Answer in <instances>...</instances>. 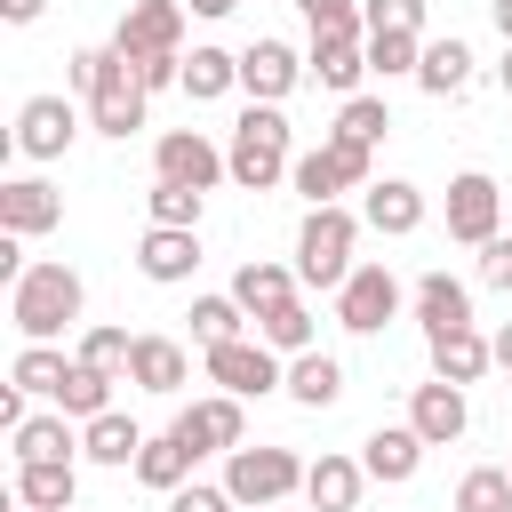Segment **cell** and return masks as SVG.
Masks as SVG:
<instances>
[{
	"instance_id": "obj_5",
	"label": "cell",
	"mask_w": 512,
	"mask_h": 512,
	"mask_svg": "<svg viewBox=\"0 0 512 512\" xmlns=\"http://www.w3.org/2000/svg\"><path fill=\"white\" fill-rule=\"evenodd\" d=\"M304 472H312V464H296V448H232V456H224V488H232L240 512L288 504V496L304 488Z\"/></svg>"
},
{
	"instance_id": "obj_29",
	"label": "cell",
	"mask_w": 512,
	"mask_h": 512,
	"mask_svg": "<svg viewBox=\"0 0 512 512\" xmlns=\"http://www.w3.org/2000/svg\"><path fill=\"white\" fill-rule=\"evenodd\" d=\"M288 400L296 408H336L344 400V360L336 352H296L288 360Z\"/></svg>"
},
{
	"instance_id": "obj_24",
	"label": "cell",
	"mask_w": 512,
	"mask_h": 512,
	"mask_svg": "<svg viewBox=\"0 0 512 512\" xmlns=\"http://www.w3.org/2000/svg\"><path fill=\"white\" fill-rule=\"evenodd\" d=\"M144 424L136 416H120V408H104L96 424H80V456L88 464H112V472H136V456H144Z\"/></svg>"
},
{
	"instance_id": "obj_41",
	"label": "cell",
	"mask_w": 512,
	"mask_h": 512,
	"mask_svg": "<svg viewBox=\"0 0 512 512\" xmlns=\"http://www.w3.org/2000/svg\"><path fill=\"white\" fill-rule=\"evenodd\" d=\"M72 360H88V368H104V376H128V360H136V336H128V328H88Z\"/></svg>"
},
{
	"instance_id": "obj_13",
	"label": "cell",
	"mask_w": 512,
	"mask_h": 512,
	"mask_svg": "<svg viewBox=\"0 0 512 512\" xmlns=\"http://www.w3.org/2000/svg\"><path fill=\"white\" fill-rule=\"evenodd\" d=\"M336 320H344L352 336H384V328L400 320V280H392V264H360V272L336 288Z\"/></svg>"
},
{
	"instance_id": "obj_4",
	"label": "cell",
	"mask_w": 512,
	"mask_h": 512,
	"mask_svg": "<svg viewBox=\"0 0 512 512\" xmlns=\"http://www.w3.org/2000/svg\"><path fill=\"white\" fill-rule=\"evenodd\" d=\"M288 184L304 192V208H336L344 192H368V184H376V152H368V144H336V136H320L312 152H296Z\"/></svg>"
},
{
	"instance_id": "obj_22",
	"label": "cell",
	"mask_w": 512,
	"mask_h": 512,
	"mask_svg": "<svg viewBox=\"0 0 512 512\" xmlns=\"http://www.w3.org/2000/svg\"><path fill=\"white\" fill-rule=\"evenodd\" d=\"M408 304H416L424 344H432V336H448V328H472V288H464V280H448V272H424V280L408 288Z\"/></svg>"
},
{
	"instance_id": "obj_18",
	"label": "cell",
	"mask_w": 512,
	"mask_h": 512,
	"mask_svg": "<svg viewBox=\"0 0 512 512\" xmlns=\"http://www.w3.org/2000/svg\"><path fill=\"white\" fill-rule=\"evenodd\" d=\"M408 424H416V440L424 448H448V440H464V424H472V408H464V384H416L408 392Z\"/></svg>"
},
{
	"instance_id": "obj_27",
	"label": "cell",
	"mask_w": 512,
	"mask_h": 512,
	"mask_svg": "<svg viewBox=\"0 0 512 512\" xmlns=\"http://www.w3.org/2000/svg\"><path fill=\"white\" fill-rule=\"evenodd\" d=\"M8 448H16V464H64V456H80V432L64 408H48V416H24L8 432Z\"/></svg>"
},
{
	"instance_id": "obj_39",
	"label": "cell",
	"mask_w": 512,
	"mask_h": 512,
	"mask_svg": "<svg viewBox=\"0 0 512 512\" xmlns=\"http://www.w3.org/2000/svg\"><path fill=\"white\" fill-rule=\"evenodd\" d=\"M456 512H512V472L504 464H480L456 480Z\"/></svg>"
},
{
	"instance_id": "obj_51",
	"label": "cell",
	"mask_w": 512,
	"mask_h": 512,
	"mask_svg": "<svg viewBox=\"0 0 512 512\" xmlns=\"http://www.w3.org/2000/svg\"><path fill=\"white\" fill-rule=\"evenodd\" d=\"M240 0H192V16H232Z\"/></svg>"
},
{
	"instance_id": "obj_34",
	"label": "cell",
	"mask_w": 512,
	"mask_h": 512,
	"mask_svg": "<svg viewBox=\"0 0 512 512\" xmlns=\"http://www.w3.org/2000/svg\"><path fill=\"white\" fill-rule=\"evenodd\" d=\"M328 136H336V144H368V152H376V144L392 136V104L360 88V96H344V104H336V128H328Z\"/></svg>"
},
{
	"instance_id": "obj_47",
	"label": "cell",
	"mask_w": 512,
	"mask_h": 512,
	"mask_svg": "<svg viewBox=\"0 0 512 512\" xmlns=\"http://www.w3.org/2000/svg\"><path fill=\"white\" fill-rule=\"evenodd\" d=\"M24 400H32V392H16V384H0V432H16V424H24V416H32V408H24Z\"/></svg>"
},
{
	"instance_id": "obj_31",
	"label": "cell",
	"mask_w": 512,
	"mask_h": 512,
	"mask_svg": "<svg viewBox=\"0 0 512 512\" xmlns=\"http://www.w3.org/2000/svg\"><path fill=\"white\" fill-rule=\"evenodd\" d=\"M192 464H200V456H192L176 432H152V440H144V456H136V480H144L152 496H176V488L192 480Z\"/></svg>"
},
{
	"instance_id": "obj_2",
	"label": "cell",
	"mask_w": 512,
	"mask_h": 512,
	"mask_svg": "<svg viewBox=\"0 0 512 512\" xmlns=\"http://www.w3.org/2000/svg\"><path fill=\"white\" fill-rule=\"evenodd\" d=\"M80 304H88V288H80L72 264H32V272L8 288V320H16L24 344H56V336L80 320Z\"/></svg>"
},
{
	"instance_id": "obj_52",
	"label": "cell",
	"mask_w": 512,
	"mask_h": 512,
	"mask_svg": "<svg viewBox=\"0 0 512 512\" xmlns=\"http://www.w3.org/2000/svg\"><path fill=\"white\" fill-rule=\"evenodd\" d=\"M496 88H504V96H512V48H504V64H496Z\"/></svg>"
},
{
	"instance_id": "obj_25",
	"label": "cell",
	"mask_w": 512,
	"mask_h": 512,
	"mask_svg": "<svg viewBox=\"0 0 512 512\" xmlns=\"http://www.w3.org/2000/svg\"><path fill=\"white\" fill-rule=\"evenodd\" d=\"M24 512H72V496H80V456H64V464H16V488H8Z\"/></svg>"
},
{
	"instance_id": "obj_7",
	"label": "cell",
	"mask_w": 512,
	"mask_h": 512,
	"mask_svg": "<svg viewBox=\"0 0 512 512\" xmlns=\"http://www.w3.org/2000/svg\"><path fill=\"white\" fill-rule=\"evenodd\" d=\"M200 368H208V384H216V392H232V400H264V392H288V360H280L264 336H232V344L200 352Z\"/></svg>"
},
{
	"instance_id": "obj_6",
	"label": "cell",
	"mask_w": 512,
	"mask_h": 512,
	"mask_svg": "<svg viewBox=\"0 0 512 512\" xmlns=\"http://www.w3.org/2000/svg\"><path fill=\"white\" fill-rule=\"evenodd\" d=\"M144 112H152V96H144V80H136V64L120 56V48H96V88H88V128L96 136H136L144 128Z\"/></svg>"
},
{
	"instance_id": "obj_8",
	"label": "cell",
	"mask_w": 512,
	"mask_h": 512,
	"mask_svg": "<svg viewBox=\"0 0 512 512\" xmlns=\"http://www.w3.org/2000/svg\"><path fill=\"white\" fill-rule=\"evenodd\" d=\"M168 432H176V440H184L192 456H232V448H248V400H232V392L184 400Z\"/></svg>"
},
{
	"instance_id": "obj_53",
	"label": "cell",
	"mask_w": 512,
	"mask_h": 512,
	"mask_svg": "<svg viewBox=\"0 0 512 512\" xmlns=\"http://www.w3.org/2000/svg\"><path fill=\"white\" fill-rule=\"evenodd\" d=\"M504 472H512V464H504Z\"/></svg>"
},
{
	"instance_id": "obj_3",
	"label": "cell",
	"mask_w": 512,
	"mask_h": 512,
	"mask_svg": "<svg viewBox=\"0 0 512 512\" xmlns=\"http://www.w3.org/2000/svg\"><path fill=\"white\" fill-rule=\"evenodd\" d=\"M352 248H360V216L336 200V208H304V224H296V280L304 288H344L360 264H352Z\"/></svg>"
},
{
	"instance_id": "obj_28",
	"label": "cell",
	"mask_w": 512,
	"mask_h": 512,
	"mask_svg": "<svg viewBox=\"0 0 512 512\" xmlns=\"http://www.w3.org/2000/svg\"><path fill=\"white\" fill-rule=\"evenodd\" d=\"M360 488H368V464L360 456H320L312 472H304V496H312V512H352L360 504Z\"/></svg>"
},
{
	"instance_id": "obj_32",
	"label": "cell",
	"mask_w": 512,
	"mask_h": 512,
	"mask_svg": "<svg viewBox=\"0 0 512 512\" xmlns=\"http://www.w3.org/2000/svg\"><path fill=\"white\" fill-rule=\"evenodd\" d=\"M8 384H16V392H32V400H56V392L72 384V360H64L56 344H24V352L8 360Z\"/></svg>"
},
{
	"instance_id": "obj_23",
	"label": "cell",
	"mask_w": 512,
	"mask_h": 512,
	"mask_svg": "<svg viewBox=\"0 0 512 512\" xmlns=\"http://www.w3.org/2000/svg\"><path fill=\"white\" fill-rule=\"evenodd\" d=\"M184 376H192V360H184V344H176V336H136V360H128V384H136V392L176 400V392H184Z\"/></svg>"
},
{
	"instance_id": "obj_36",
	"label": "cell",
	"mask_w": 512,
	"mask_h": 512,
	"mask_svg": "<svg viewBox=\"0 0 512 512\" xmlns=\"http://www.w3.org/2000/svg\"><path fill=\"white\" fill-rule=\"evenodd\" d=\"M424 64V32H368V72L376 80H416Z\"/></svg>"
},
{
	"instance_id": "obj_20",
	"label": "cell",
	"mask_w": 512,
	"mask_h": 512,
	"mask_svg": "<svg viewBox=\"0 0 512 512\" xmlns=\"http://www.w3.org/2000/svg\"><path fill=\"white\" fill-rule=\"evenodd\" d=\"M360 464H368V480L408 488V480L424 472V440H416V424H376V432L360 440Z\"/></svg>"
},
{
	"instance_id": "obj_9",
	"label": "cell",
	"mask_w": 512,
	"mask_h": 512,
	"mask_svg": "<svg viewBox=\"0 0 512 512\" xmlns=\"http://www.w3.org/2000/svg\"><path fill=\"white\" fill-rule=\"evenodd\" d=\"M112 48L128 64H152V56H184V0H128L120 8V32Z\"/></svg>"
},
{
	"instance_id": "obj_49",
	"label": "cell",
	"mask_w": 512,
	"mask_h": 512,
	"mask_svg": "<svg viewBox=\"0 0 512 512\" xmlns=\"http://www.w3.org/2000/svg\"><path fill=\"white\" fill-rule=\"evenodd\" d=\"M488 344H496V368H512V320H504V328H496Z\"/></svg>"
},
{
	"instance_id": "obj_21",
	"label": "cell",
	"mask_w": 512,
	"mask_h": 512,
	"mask_svg": "<svg viewBox=\"0 0 512 512\" xmlns=\"http://www.w3.org/2000/svg\"><path fill=\"white\" fill-rule=\"evenodd\" d=\"M296 264H272V256H248L240 272H232V304L248 312V320H264V312H280V304H296Z\"/></svg>"
},
{
	"instance_id": "obj_42",
	"label": "cell",
	"mask_w": 512,
	"mask_h": 512,
	"mask_svg": "<svg viewBox=\"0 0 512 512\" xmlns=\"http://www.w3.org/2000/svg\"><path fill=\"white\" fill-rule=\"evenodd\" d=\"M368 32H424V0H360Z\"/></svg>"
},
{
	"instance_id": "obj_26",
	"label": "cell",
	"mask_w": 512,
	"mask_h": 512,
	"mask_svg": "<svg viewBox=\"0 0 512 512\" xmlns=\"http://www.w3.org/2000/svg\"><path fill=\"white\" fill-rule=\"evenodd\" d=\"M496 368V344L480 336V328H448V336H432V376L440 384H480Z\"/></svg>"
},
{
	"instance_id": "obj_43",
	"label": "cell",
	"mask_w": 512,
	"mask_h": 512,
	"mask_svg": "<svg viewBox=\"0 0 512 512\" xmlns=\"http://www.w3.org/2000/svg\"><path fill=\"white\" fill-rule=\"evenodd\" d=\"M296 8H304L312 32H368L360 24V0H296Z\"/></svg>"
},
{
	"instance_id": "obj_1",
	"label": "cell",
	"mask_w": 512,
	"mask_h": 512,
	"mask_svg": "<svg viewBox=\"0 0 512 512\" xmlns=\"http://www.w3.org/2000/svg\"><path fill=\"white\" fill-rule=\"evenodd\" d=\"M224 168L240 192H272L288 168H296V144H288V112L280 104H248L232 120V144H224Z\"/></svg>"
},
{
	"instance_id": "obj_33",
	"label": "cell",
	"mask_w": 512,
	"mask_h": 512,
	"mask_svg": "<svg viewBox=\"0 0 512 512\" xmlns=\"http://www.w3.org/2000/svg\"><path fill=\"white\" fill-rule=\"evenodd\" d=\"M240 88V56L232 48H192L184 56V96L192 104H216V96H232Z\"/></svg>"
},
{
	"instance_id": "obj_19",
	"label": "cell",
	"mask_w": 512,
	"mask_h": 512,
	"mask_svg": "<svg viewBox=\"0 0 512 512\" xmlns=\"http://www.w3.org/2000/svg\"><path fill=\"white\" fill-rule=\"evenodd\" d=\"M360 224L384 232V240H408V232H424V192L400 184V176H376V184L360 192Z\"/></svg>"
},
{
	"instance_id": "obj_30",
	"label": "cell",
	"mask_w": 512,
	"mask_h": 512,
	"mask_svg": "<svg viewBox=\"0 0 512 512\" xmlns=\"http://www.w3.org/2000/svg\"><path fill=\"white\" fill-rule=\"evenodd\" d=\"M416 88H424V96H440V104H448V96H464V88H472V48H464V40H424Z\"/></svg>"
},
{
	"instance_id": "obj_37",
	"label": "cell",
	"mask_w": 512,
	"mask_h": 512,
	"mask_svg": "<svg viewBox=\"0 0 512 512\" xmlns=\"http://www.w3.org/2000/svg\"><path fill=\"white\" fill-rule=\"evenodd\" d=\"M192 336H200V352H216V344L248 336V312L232 296H192Z\"/></svg>"
},
{
	"instance_id": "obj_14",
	"label": "cell",
	"mask_w": 512,
	"mask_h": 512,
	"mask_svg": "<svg viewBox=\"0 0 512 512\" xmlns=\"http://www.w3.org/2000/svg\"><path fill=\"white\" fill-rule=\"evenodd\" d=\"M304 80H312V64H304L288 40H248V48H240V88H248V104H288Z\"/></svg>"
},
{
	"instance_id": "obj_10",
	"label": "cell",
	"mask_w": 512,
	"mask_h": 512,
	"mask_svg": "<svg viewBox=\"0 0 512 512\" xmlns=\"http://www.w3.org/2000/svg\"><path fill=\"white\" fill-rule=\"evenodd\" d=\"M80 144V104L72 96H24L16 104V152L24 160H64Z\"/></svg>"
},
{
	"instance_id": "obj_40",
	"label": "cell",
	"mask_w": 512,
	"mask_h": 512,
	"mask_svg": "<svg viewBox=\"0 0 512 512\" xmlns=\"http://www.w3.org/2000/svg\"><path fill=\"white\" fill-rule=\"evenodd\" d=\"M200 200H208V192H192V184H160V176H152V192H144L152 224H176V232H200Z\"/></svg>"
},
{
	"instance_id": "obj_35",
	"label": "cell",
	"mask_w": 512,
	"mask_h": 512,
	"mask_svg": "<svg viewBox=\"0 0 512 512\" xmlns=\"http://www.w3.org/2000/svg\"><path fill=\"white\" fill-rule=\"evenodd\" d=\"M256 336H264L280 360L320 352V320H312V304H304V296H296V304H280V312H264V320H256Z\"/></svg>"
},
{
	"instance_id": "obj_16",
	"label": "cell",
	"mask_w": 512,
	"mask_h": 512,
	"mask_svg": "<svg viewBox=\"0 0 512 512\" xmlns=\"http://www.w3.org/2000/svg\"><path fill=\"white\" fill-rule=\"evenodd\" d=\"M312 80L328 88V96H360V80H368V32H312Z\"/></svg>"
},
{
	"instance_id": "obj_17",
	"label": "cell",
	"mask_w": 512,
	"mask_h": 512,
	"mask_svg": "<svg viewBox=\"0 0 512 512\" xmlns=\"http://www.w3.org/2000/svg\"><path fill=\"white\" fill-rule=\"evenodd\" d=\"M136 272H144L152 288H184V280L200 272V232H176V224H152V232L136 240Z\"/></svg>"
},
{
	"instance_id": "obj_15",
	"label": "cell",
	"mask_w": 512,
	"mask_h": 512,
	"mask_svg": "<svg viewBox=\"0 0 512 512\" xmlns=\"http://www.w3.org/2000/svg\"><path fill=\"white\" fill-rule=\"evenodd\" d=\"M56 224H64V192H56L48 176H8V184H0V232L40 240V232H56Z\"/></svg>"
},
{
	"instance_id": "obj_48",
	"label": "cell",
	"mask_w": 512,
	"mask_h": 512,
	"mask_svg": "<svg viewBox=\"0 0 512 512\" xmlns=\"http://www.w3.org/2000/svg\"><path fill=\"white\" fill-rule=\"evenodd\" d=\"M40 8H48V0H0V16H8V24H40Z\"/></svg>"
},
{
	"instance_id": "obj_38",
	"label": "cell",
	"mask_w": 512,
	"mask_h": 512,
	"mask_svg": "<svg viewBox=\"0 0 512 512\" xmlns=\"http://www.w3.org/2000/svg\"><path fill=\"white\" fill-rule=\"evenodd\" d=\"M56 408H64V416H80V424H96V416L112 408V376H104V368H88V360H72V384L56 392Z\"/></svg>"
},
{
	"instance_id": "obj_45",
	"label": "cell",
	"mask_w": 512,
	"mask_h": 512,
	"mask_svg": "<svg viewBox=\"0 0 512 512\" xmlns=\"http://www.w3.org/2000/svg\"><path fill=\"white\" fill-rule=\"evenodd\" d=\"M480 280H488V288H504V296H512V232H496V240H488V248H480Z\"/></svg>"
},
{
	"instance_id": "obj_46",
	"label": "cell",
	"mask_w": 512,
	"mask_h": 512,
	"mask_svg": "<svg viewBox=\"0 0 512 512\" xmlns=\"http://www.w3.org/2000/svg\"><path fill=\"white\" fill-rule=\"evenodd\" d=\"M64 88H80V96L96 88V48H72V56H64Z\"/></svg>"
},
{
	"instance_id": "obj_12",
	"label": "cell",
	"mask_w": 512,
	"mask_h": 512,
	"mask_svg": "<svg viewBox=\"0 0 512 512\" xmlns=\"http://www.w3.org/2000/svg\"><path fill=\"white\" fill-rule=\"evenodd\" d=\"M496 224H504V184H496V176H480V168L448 176V240L488 248V240H496Z\"/></svg>"
},
{
	"instance_id": "obj_11",
	"label": "cell",
	"mask_w": 512,
	"mask_h": 512,
	"mask_svg": "<svg viewBox=\"0 0 512 512\" xmlns=\"http://www.w3.org/2000/svg\"><path fill=\"white\" fill-rule=\"evenodd\" d=\"M152 176L160 184H192V192H216L232 168H224V144H208L200 128H168L152 144Z\"/></svg>"
},
{
	"instance_id": "obj_50",
	"label": "cell",
	"mask_w": 512,
	"mask_h": 512,
	"mask_svg": "<svg viewBox=\"0 0 512 512\" xmlns=\"http://www.w3.org/2000/svg\"><path fill=\"white\" fill-rule=\"evenodd\" d=\"M488 16H496V32H504V48H512V0H488Z\"/></svg>"
},
{
	"instance_id": "obj_44",
	"label": "cell",
	"mask_w": 512,
	"mask_h": 512,
	"mask_svg": "<svg viewBox=\"0 0 512 512\" xmlns=\"http://www.w3.org/2000/svg\"><path fill=\"white\" fill-rule=\"evenodd\" d=\"M168 512H240V504H232L224 480H216V488H208V480H184V488L168 496Z\"/></svg>"
}]
</instances>
